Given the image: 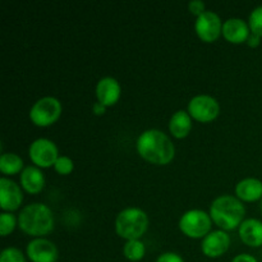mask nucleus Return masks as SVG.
<instances>
[{
  "label": "nucleus",
  "instance_id": "17",
  "mask_svg": "<svg viewBox=\"0 0 262 262\" xmlns=\"http://www.w3.org/2000/svg\"><path fill=\"white\" fill-rule=\"evenodd\" d=\"M235 196L242 201H257L262 199V182L257 178L242 179L235 186Z\"/></svg>",
  "mask_w": 262,
  "mask_h": 262
},
{
  "label": "nucleus",
  "instance_id": "24",
  "mask_svg": "<svg viewBox=\"0 0 262 262\" xmlns=\"http://www.w3.org/2000/svg\"><path fill=\"white\" fill-rule=\"evenodd\" d=\"M73 168H74L73 161H72V159L69 158V156H66V155L59 156L58 160H56L55 164H54V169H55V171H58V173L61 174V176H67V174L72 173Z\"/></svg>",
  "mask_w": 262,
  "mask_h": 262
},
{
  "label": "nucleus",
  "instance_id": "30",
  "mask_svg": "<svg viewBox=\"0 0 262 262\" xmlns=\"http://www.w3.org/2000/svg\"><path fill=\"white\" fill-rule=\"evenodd\" d=\"M261 210H262V202H261Z\"/></svg>",
  "mask_w": 262,
  "mask_h": 262
},
{
  "label": "nucleus",
  "instance_id": "27",
  "mask_svg": "<svg viewBox=\"0 0 262 262\" xmlns=\"http://www.w3.org/2000/svg\"><path fill=\"white\" fill-rule=\"evenodd\" d=\"M232 262H257L256 257H253L252 255H248V253H241V255L235 256L233 258Z\"/></svg>",
  "mask_w": 262,
  "mask_h": 262
},
{
  "label": "nucleus",
  "instance_id": "14",
  "mask_svg": "<svg viewBox=\"0 0 262 262\" xmlns=\"http://www.w3.org/2000/svg\"><path fill=\"white\" fill-rule=\"evenodd\" d=\"M223 36L232 43H242L247 41L251 30L250 26L242 18H229L223 23Z\"/></svg>",
  "mask_w": 262,
  "mask_h": 262
},
{
  "label": "nucleus",
  "instance_id": "1",
  "mask_svg": "<svg viewBox=\"0 0 262 262\" xmlns=\"http://www.w3.org/2000/svg\"><path fill=\"white\" fill-rule=\"evenodd\" d=\"M136 147L141 158L156 165L169 164L176 155L174 143L160 129H147L141 133Z\"/></svg>",
  "mask_w": 262,
  "mask_h": 262
},
{
  "label": "nucleus",
  "instance_id": "13",
  "mask_svg": "<svg viewBox=\"0 0 262 262\" xmlns=\"http://www.w3.org/2000/svg\"><path fill=\"white\" fill-rule=\"evenodd\" d=\"M120 84L114 77H104L96 84V97L97 101L101 102L104 106H112L119 100Z\"/></svg>",
  "mask_w": 262,
  "mask_h": 262
},
{
  "label": "nucleus",
  "instance_id": "8",
  "mask_svg": "<svg viewBox=\"0 0 262 262\" xmlns=\"http://www.w3.org/2000/svg\"><path fill=\"white\" fill-rule=\"evenodd\" d=\"M188 113L199 122H211L219 115L220 105L210 95H196L188 102Z\"/></svg>",
  "mask_w": 262,
  "mask_h": 262
},
{
  "label": "nucleus",
  "instance_id": "6",
  "mask_svg": "<svg viewBox=\"0 0 262 262\" xmlns=\"http://www.w3.org/2000/svg\"><path fill=\"white\" fill-rule=\"evenodd\" d=\"M61 114V104L56 97L38 99L30 110V118L38 127H48L55 123Z\"/></svg>",
  "mask_w": 262,
  "mask_h": 262
},
{
  "label": "nucleus",
  "instance_id": "25",
  "mask_svg": "<svg viewBox=\"0 0 262 262\" xmlns=\"http://www.w3.org/2000/svg\"><path fill=\"white\" fill-rule=\"evenodd\" d=\"M188 9L192 14L199 17V15H201L202 13L206 12V5H205V3L201 2V0H192V2H189L188 4Z\"/></svg>",
  "mask_w": 262,
  "mask_h": 262
},
{
  "label": "nucleus",
  "instance_id": "2",
  "mask_svg": "<svg viewBox=\"0 0 262 262\" xmlns=\"http://www.w3.org/2000/svg\"><path fill=\"white\" fill-rule=\"evenodd\" d=\"M246 215V207L238 197L222 194L211 202L210 216L222 230H233L239 228Z\"/></svg>",
  "mask_w": 262,
  "mask_h": 262
},
{
  "label": "nucleus",
  "instance_id": "29",
  "mask_svg": "<svg viewBox=\"0 0 262 262\" xmlns=\"http://www.w3.org/2000/svg\"><path fill=\"white\" fill-rule=\"evenodd\" d=\"M105 109H106V106H104V105H102L101 102H99V101L94 102V105H92V112H94L96 115L104 114Z\"/></svg>",
  "mask_w": 262,
  "mask_h": 262
},
{
  "label": "nucleus",
  "instance_id": "21",
  "mask_svg": "<svg viewBox=\"0 0 262 262\" xmlns=\"http://www.w3.org/2000/svg\"><path fill=\"white\" fill-rule=\"evenodd\" d=\"M18 224V219L12 212H2L0 214V234L3 237L10 234L15 229Z\"/></svg>",
  "mask_w": 262,
  "mask_h": 262
},
{
  "label": "nucleus",
  "instance_id": "10",
  "mask_svg": "<svg viewBox=\"0 0 262 262\" xmlns=\"http://www.w3.org/2000/svg\"><path fill=\"white\" fill-rule=\"evenodd\" d=\"M27 257L32 262H56L59 257L58 247L46 238H35L26 248Z\"/></svg>",
  "mask_w": 262,
  "mask_h": 262
},
{
  "label": "nucleus",
  "instance_id": "19",
  "mask_svg": "<svg viewBox=\"0 0 262 262\" xmlns=\"http://www.w3.org/2000/svg\"><path fill=\"white\" fill-rule=\"evenodd\" d=\"M23 168V160L14 152H5L0 156V170L5 176L18 174Z\"/></svg>",
  "mask_w": 262,
  "mask_h": 262
},
{
  "label": "nucleus",
  "instance_id": "18",
  "mask_svg": "<svg viewBox=\"0 0 262 262\" xmlns=\"http://www.w3.org/2000/svg\"><path fill=\"white\" fill-rule=\"evenodd\" d=\"M170 133L177 138H184L192 129V117L186 110H178L169 120Z\"/></svg>",
  "mask_w": 262,
  "mask_h": 262
},
{
  "label": "nucleus",
  "instance_id": "16",
  "mask_svg": "<svg viewBox=\"0 0 262 262\" xmlns=\"http://www.w3.org/2000/svg\"><path fill=\"white\" fill-rule=\"evenodd\" d=\"M20 186L26 192L36 194L45 186V177L38 166L28 165L20 171Z\"/></svg>",
  "mask_w": 262,
  "mask_h": 262
},
{
  "label": "nucleus",
  "instance_id": "28",
  "mask_svg": "<svg viewBox=\"0 0 262 262\" xmlns=\"http://www.w3.org/2000/svg\"><path fill=\"white\" fill-rule=\"evenodd\" d=\"M260 41H261L260 36L256 35V33H253V32H251L246 42H247V45H250L251 48H256V46L260 45Z\"/></svg>",
  "mask_w": 262,
  "mask_h": 262
},
{
  "label": "nucleus",
  "instance_id": "12",
  "mask_svg": "<svg viewBox=\"0 0 262 262\" xmlns=\"http://www.w3.org/2000/svg\"><path fill=\"white\" fill-rule=\"evenodd\" d=\"M230 246V237L225 230H212L202 239L201 250L207 257H220L228 251Z\"/></svg>",
  "mask_w": 262,
  "mask_h": 262
},
{
  "label": "nucleus",
  "instance_id": "11",
  "mask_svg": "<svg viewBox=\"0 0 262 262\" xmlns=\"http://www.w3.org/2000/svg\"><path fill=\"white\" fill-rule=\"evenodd\" d=\"M23 201V193L20 187L12 179L3 177L0 178V207L5 212L19 209Z\"/></svg>",
  "mask_w": 262,
  "mask_h": 262
},
{
  "label": "nucleus",
  "instance_id": "9",
  "mask_svg": "<svg viewBox=\"0 0 262 262\" xmlns=\"http://www.w3.org/2000/svg\"><path fill=\"white\" fill-rule=\"evenodd\" d=\"M194 30L197 36L205 42H212L220 36L223 30V23L219 15L211 10H206L199 15L194 22Z\"/></svg>",
  "mask_w": 262,
  "mask_h": 262
},
{
  "label": "nucleus",
  "instance_id": "23",
  "mask_svg": "<svg viewBox=\"0 0 262 262\" xmlns=\"http://www.w3.org/2000/svg\"><path fill=\"white\" fill-rule=\"evenodd\" d=\"M0 262H27L22 251L17 247H7L2 251Z\"/></svg>",
  "mask_w": 262,
  "mask_h": 262
},
{
  "label": "nucleus",
  "instance_id": "4",
  "mask_svg": "<svg viewBox=\"0 0 262 262\" xmlns=\"http://www.w3.org/2000/svg\"><path fill=\"white\" fill-rule=\"evenodd\" d=\"M148 228V216L140 207L123 209L115 217V230L124 239H140Z\"/></svg>",
  "mask_w": 262,
  "mask_h": 262
},
{
  "label": "nucleus",
  "instance_id": "20",
  "mask_svg": "<svg viewBox=\"0 0 262 262\" xmlns=\"http://www.w3.org/2000/svg\"><path fill=\"white\" fill-rule=\"evenodd\" d=\"M146 248L145 245L141 242L140 239H130L125 242V245L123 246V255L125 256V258L132 262H137L142 260L143 256H145Z\"/></svg>",
  "mask_w": 262,
  "mask_h": 262
},
{
  "label": "nucleus",
  "instance_id": "7",
  "mask_svg": "<svg viewBox=\"0 0 262 262\" xmlns=\"http://www.w3.org/2000/svg\"><path fill=\"white\" fill-rule=\"evenodd\" d=\"M28 155L38 168H50L58 160L59 152L55 143L49 138H37L28 148Z\"/></svg>",
  "mask_w": 262,
  "mask_h": 262
},
{
  "label": "nucleus",
  "instance_id": "26",
  "mask_svg": "<svg viewBox=\"0 0 262 262\" xmlns=\"http://www.w3.org/2000/svg\"><path fill=\"white\" fill-rule=\"evenodd\" d=\"M156 262H184V260L176 252H164L156 258Z\"/></svg>",
  "mask_w": 262,
  "mask_h": 262
},
{
  "label": "nucleus",
  "instance_id": "15",
  "mask_svg": "<svg viewBox=\"0 0 262 262\" xmlns=\"http://www.w3.org/2000/svg\"><path fill=\"white\" fill-rule=\"evenodd\" d=\"M239 237L243 243L250 247H260L262 246V222L255 217L243 220L239 225Z\"/></svg>",
  "mask_w": 262,
  "mask_h": 262
},
{
  "label": "nucleus",
  "instance_id": "5",
  "mask_svg": "<svg viewBox=\"0 0 262 262\" xmlns=\"http://www.w3.org/2000/svg\"><path fill=\"white\" fill-rule=\"evenodd\" d=\"M211 216L206 211L192 209L179 219V228L189 238H205L211 229Z\"/></svg>",
  "mask_w": 262,
  "mask_h": 262
},
{
  "label": "nucleus",
  "instance_id": "22",
  "mask_svg": "<svg viewBox=\"0 0 262 262\" xmlns=\"http://www.w3.org/2000/svg\"><path fill=\"white\" fill-rule=\"evenodd\" d=\"M248 26H250L251 32L262 37V5L256 7L251 12L250 18H248Z\"/></svg>",
  "mask_w": 262,
  "mask_h": 262
},
{
  "label": "nucleus",
  "instance_id": "3",
  "mask_svg": "<svg viewBox=\"0 0 262 262\" xmlns=\"http://www.w3.org/2000/svg\"><path fill=\"white\" fill-rule=\"evenodd\" d=\"M18 227L26 234L45 235L54 228V215L45 204H31L23 207L18 215Z\"/></svg>",
  "mask_w": 262,
  "mask_h": 262
}]
</instances>
